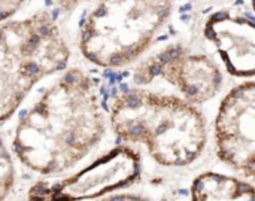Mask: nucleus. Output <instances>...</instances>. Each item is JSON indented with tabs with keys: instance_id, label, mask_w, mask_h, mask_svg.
<instances>
[{
	"instance_id": "f03ea898",
	"label": "nucleus",
	"mask_w": 255,
	"mask_h": 201,
	"mask_svg": "<svg viewBox=\"0 0 255 201\" xmlns=\"http://www.w3.org/2000/svg\"><path fill=\"white\" fill-rule=\"evenodd\" d=\"M109 122L126 143L143 145L164 167L194 163L208 142V128L197 104L184 97L134 88L109 104Z\"/></svg>"
},
{
	"instance_id": "1a4fd4ad",
	"label": "nucleus",
	"mask_w": 255,
	"mask_h": 201,
	"mask_svg": "<svg viewBox=\"0 0 255 201\" xmlns=\"http://www.w3.org/2000/svg\"><path fill=\"white\" fill-rule=\"evenodd\" d=\"M254 191L251 182L220 173H203L191 185V199L196 201L253 200Z\"/></svg>"
},
{
	"instance_id": "6e6552de",
	"label": "nucleus",
	"mask_w": 255,
	"mask_h": 201,
	"mask_svg": "<svg viewBox=\"0 0 255 201\" xmlns=\"http://www.w3.org/2000/svg\"><path fill=\"white\" fill-rule=\"evenodd\" d=\"M206 37L215 45L227 70L241 78H253L255 70V27L253 16L221 10L206 22Z\"/></svg>"
},
{
	"instance_id": "39448f33",
	"label": "nucleus",
	"mask_w": 255,
	"mask_h": 201,
	"mask_svg": "<svg viewBox=\"0 0 255 201\" xmlns=\"http://www.w3.org/2000/svg\"><path fill=\"white\" fill-rule=\"evenodd\" d=\"M158 78L175 87L185 100L194 104L214 99L223 84V73L217 61L182 45L166 46L134 70V81L140 85Z\"/></svg>"
},
{
	"instance_id": "f257e3e1",
	"label": "nucleus",
	"mask_w": 255,
	"mask_h": 201,
	"mask_svg": "<svg viewBox=\"0 0 255 201\" xmlns=\"http://www.w3.org/2000/svg\"><path fill=\"white\" fill-rule=\"evenodd\" d=\"M100 90L82 70L63 73L22 116L12 148L19 163L42 176L76 167L103 139Z\"/></svg>"
},
{
	"instance_id": "423d86ee",
	"label": "nucleus",
	"mask_w": 255,
	"mask_h": 201,
	"mask_svg": "<svg viewBox=\"0 0 255 201\" xmlns=\"http://www.w3.org/2000/svg\"><path fill=\"white\" fill-rule=\"evenodd\" d=\"M218 158L235 172L253 179L255 175V85L235 87L220 104L215 118Z\"/></svg>"
},
{
	"instance_id": "0eeeda50",
	"label": "nucleus",
	"mask_w": 255,
	"mask_h": 201,
	"mask_svg": "<svg viewBox=\"0 0 255 201\" xmlns=\"http://www.w3.org/2000/svg\"><path fill=\"white\" fill-rule=\"evenodd\" d=\"M139 172L140 160L137 152L127 146H118L106 155L97 158L90 167L58 181L49 190H43L39 199H100L105 194L134 184L139 178Z\"/></svg>"
},
{
	"instance_id": "20e7f679",
	"label": "nucleus",
	"mask_w": 255,
	"mask_h": 201,
	"mask_svg": "<svg viewBox=\"0 0 255 201\" xmlns=\"http://www.w3.org/2000/svg\"><path fill=\"white\" fill-rule=\"evenodd\" d=\"M70 51L48 12L0 22V122L9 119L46 76L64 69Z\"/></svg>"
},
{
	"instance_id": "9b49d317",
	"label": "nucleus",
	"mask_w": 255,
	"mask_h": 201,
	"mask_svg": "<svg viewBox=\"0 0 255 201\" xmlns=\"http://www.w3.org/2000/svg\"><path fill=\"white\" fill-rule=\"evenodd\" d=\"M25 0H0V22L9 19Z\"/></svg>"
},
{
	"instance_id": "9d476101",
	"label": "nucleus",
	"mask_w": 255,
	"mask_h": 201,
	"mask_svg": "<svg viewBox=\"0 0 255 201\" xmlns=\"http://www.w3.org/2000/svg\"><path fill=\"white\" fill-rule=\"evenodd\" d=\"M15 164L0 137V200H4L15 187Z\"/></svg>"
},
{
	"instance_id": "7ed1b4c3",
	"label": "nucleus",
	"mask_w": 255,
	"mask_h": 201,
	"mask_svg": "<svg viewBox=\"0 0 255 201\" xmlns=\"http://www.w3.org/2000/svg\"><path fill=\"white\" fill-rule=\"evenodd\" d=\"M84 3L79 49L102 67L134 63L167 22L173 0H76Z\"/></svg>"
}]
</instances>
